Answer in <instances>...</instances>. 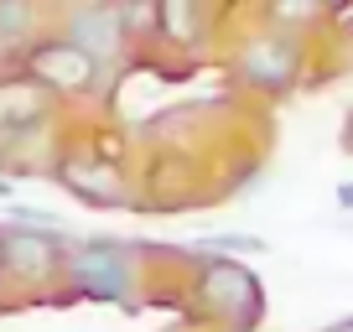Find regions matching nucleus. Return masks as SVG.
Returning a JSON list of instances; mask_svg holds the SVG:
<instances>
[{
	"label": "nucleus",
	"mask_w": 353,
	"mask_h": 332,
	"mask_svg": "<svg viewBox=\"0 0 353 332\" xmlns=\"http://www.w3.org/2000/svg\"><path fill=\"white\" fill-rule=\"evenodd\" d=\"M73 280L88 296L120 301V291L130 286V270H125V249L120 244H83L73 255Z\"/></svg>",
	"instance_id": "obj_1"
},
{
	"label": "nucleus",
	"mask_w": 353,
	"mask_h": 332,
	"mask_svg": "<svg viewBox=\"0 0 353 332\" xmlns=\"http://www.w3.org/2000/svg\"><path fill=\"white\" fill-rule=\"evenodd\" d=\"M32 73L47 78V83H63V89H83L94 78V57L73 42H57V47H37L32 57Z\"/></svg>",
	"instance_id": "obj_2"
},
{
	"label": "nucleus",
	"mask_w": 353,
	"mask_h": 332,
	"mask_svg": "<svg viewBox=\"0 0 353 332\" xmlns=\"http://www.w3.org/2000/svg\"><path fill=\"white\" fill-rule=\"evenodd\" d=\"M203 291H208V301H213V307H223V311H229L234 301H244L250 311H260V301H254V280L244 276V270H234V265H223V270H208Z\"/></svg>",
	"instance_id": "obj_3"
},
{
	"label": "nucleus",
	"mask_w": 353,
	"mask_h": 332,
	"mask_svg": "<svg viewBox=\"0 0 353 332\" xmlns=\"http://www.w3.org/2000/svg\"><path fill=\"white\" fill-rule=\"evenodd\" d=\"M114 42H120V37H114V16H110V11H83V16L73 21V47H83L88 57H94V52L110 57Z\"/></svg>",
	"instance_id": "obj_4"
},
{
	"label": "nucleus",
	"mask_w": 353,
	"mask_h": 332,
	"mask_svg": "<svg viewBox=\"0 0 353 332\" xmlns=\"http://www.w3.org/2000/svg\"><path fill=\"white\" fill-rule=\"evenodd\" d=\"M42 249H47V234H37V229H26V234L11 239V260L26 270V276H47V270L57 265V255H42Z\"/></svg>",
	"instance_id": "obj_5"
},
{
	"label": "nucleus",
	"mask_w": 353,
	"mask_h": 332,
	"mask_svg": "<svg viewBox=\"0 0 353 332\" xmlns=\"http://www.w3.org/2000/svg\"><path fill=\"white\" fill-rule=\"evenodd\" d=\"M198 249H223V255H234V249H265V239H250V234H219V239H203Z\"/></svg>",
	"instance_id": "obj_6"
},
{
	"label": "nucleus",
	"mask_w": 353,
	"mask_h": 332,
	"mask_svg": "<svg viewBox=\"0 0 353 332\" xmlns=\"http://www.w3.org/2000/svg\"><path fill=\"white\" fill-rule=\"evenodd\" d=\"M338 203H343V208H353V182H343V187H338Z\"/></svg>",
	"instance_id": "obj_7"
},
{
	"label": "nucleus",
	"mask_w": 353,
	"mask_h": 332,
	"mask_svg": "<svg viewBox=\"0 0 353 332\" xmlns=\"http://www.w3.org/2000/svg\"><path fill=\"white\" fill-rule=\"evenodd\" d=\"M0 260H6V255H0Z\"/></svg>",
	"instance_id": "obj_8"
}]
</instances>
